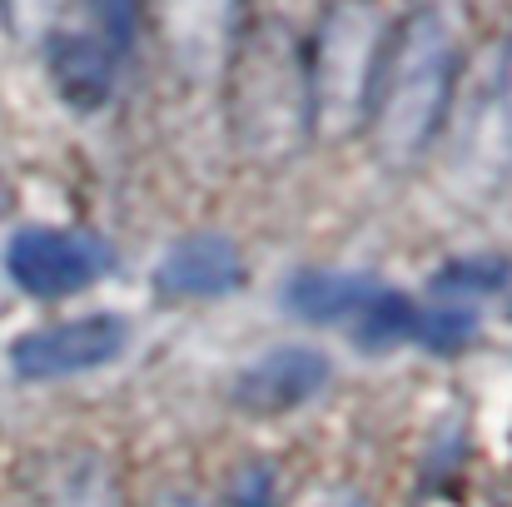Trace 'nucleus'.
Instances as JSON below:
<instances>
[{
	"label": "nucleus",
	"instance_id": "obj_1",
	"mask_svg": "<svg viewBox=\"0 0 512 507\" xmlns=\"http://www.w3.org/2000/svg\"><path fill=\"white\" fill-rule=\"evenodd\" d=\"M458 75V40L438 10H418L398 25L388 50L378 45L373 80L363 110L373 115V135L393 160H408L438 130Z\"/></svg>",
	"mask_w": 512,
	"mask_h": 507
},
{
	"label": "nucleus",
	"instance_id": "obj_2",
	"mask_svg": "<svg viewBox=\"0 0 512 507\" xmlns=\"http://www.w3.org/2000/svg\"><path fill=\"white\" fill-rule=\"evenodd\" d=\"M115 254L105 239L85 229H20L5 249L10 279L35 299H65L90 289L100 274H110Z\"/></svg>",
	"mask_w": 512,
	"mask_h": 507
},
{
	"label": "nucleus",
	"instance_id": "obj_3",
	"mask_svg": "<svg viewBox=\"0 0 512 507\" xmlns=\"http://www.w3.org/2000/svg\"><path fill=\"white\" fill-rule=\"evenodd\" d=\"M125 338H130V329L115 314H90V319L20 334L10 343V363L20 378H65V373H85V368L110 363L125 348Z\"/></svg>",
	"mask_w": 512,
	"mask_h": 507
},
{
	"label": "nucleus",
	"instance_id": "obj_4",
	"mask_svg": "<svg viewBox=\"0 0 512 507\" xmlns=\"http://www.w3.org/2000/svg\"><path fill=\"white\" fill-rule=\"evenodd\" d=\"M378 25L363 5H348L339 10L329 25H324V50H319V95H324V110H363L368 100V80H373V60H378V45H373Z\"/></svg>",
	"mask_w": 512,
	"mask_h": 507
},
{
	"label": "nucleus",
	"instance_id": "obj_5",
	"mask_svg": "<svg viewBox=\"0 0 512 507\" xmlns=\"http://www.w3.org/2000/svg\"><path fill=\"white\" fill-rule=\"evenodd\" d=\"M324 383H329V358L319 348H274L239 378L234 398L254 413H284L314 398Z\"/></svg>",
	"mask_w": 512,
	"mask_h": 507
},
{
	"label": "nucleus",
	"instance_id": "obj_6",
	"mask_svg": "<svg viewBox=\"0 0 512 507\" xmlns=\"http://www.w3.org/2000/svg\"><path fill=\"white\" fill-rule=\"evenodd\" d=\"M244 264L224 234H189L160 259V289L174 299H214L239 284Z\"/></svg>",
	"mask_w": 512,
	"mask_h": 507
},
{
	"label": "nucleus",
	"instance_id": "obj_7",
	"mask_svg": "<svg viewBox=\"0 0 512 507\" xmlns=\"http://www.w3.org/2000/svg\"><path fill=\"white\" fill-rule=\"evenodd\" d=\"M50 75H55V90L75 110H100L115 90V50L105 40L60 35L50 45Z\"/></svg>",
	"mask_w": 512,
	"mask_h": 507
},
{
	"label": "nucleus",
	"instance_id": "obj_8",
	"mask_svg": "<svg viewBox=\"0 0 512 507\" xmlns=\"http://www.w3.org/2000/svg\"><path fill=\"white\" fill-rule=\"evenodd\" d=\"M383 289L368 279V274H329V269H309V274H294L289 289H284V304L304 319H319V324H334V319H358Z\"/></svg>",
	"mask_w": 512,
	"mask_h": 507
},
{
	"label": "nucleus",
	"instance_id": "obj_9",
	"mask_svg": "<svg viewBox=\"0 0 512 507\" xmlns=\"http://www.w3.org/2000/svg\"><path fill=\"white\" fill-rule=\"evenodd\" d=\"M418 314H423V309H418L413 299L383 289V294L353 319V338H358L363 348H393V343H408L413 329H418Z\"/></svg>",
	"mask_w": 512,
	"mask_h": 507
},
{
	"label": "nucleus",
	"instance_id": "obj_10",
	"mask_svg": "<svg viewBox=\"0 0 512 507\" xmlns=\"http://www.w3.org/2000/svg\"><path fill=\"white\" fill-rule=\"evenodd\" d=\"M473 334H478V314H468V309H423L418 329H413V343H423L433 353H453Z\"/></svg>",
	"mask_w": 512,
	"mask_h": 507
},
{
	"label": "nucleus",
	"instance_id": "obj_11",
	"mask_svg": "<svg viewBox=\"0 0 512 507\" xmlns=\"http://www.w3.org/2000/svg\"><path fill=\"white\" fill-rule=\"evenodd\" d=\"M100 30H105V45L110 50H125L135 40V25H140V0H90Z\"/></svg>",
	"mask_w": 512,
	"mask_h": 507
},
{
	"label": "nucleus",
	"instance_id": "obj_12",
	"mask_svg": "<svg viewBox=\"0 0 512 507\" xmlns=\"http://www.w3.org/2000/svg\"><path fill=\"white\" fill-rule=\"evenodd\" d=\"M503 284H508V264H498V259H488V264H453L438 279V289H503Z\"/></svg>",
	"mask_w": 512,
	"mask_h": 507
},
{
	"label": "nucleus",
	"instance_id": "obj_13",
	"mask_svg": "<svg viewBox=\"0 0 512 507\" xmlns=\"http://www.w3.org/2000/svg\"><path fill=\"white\" fill-rule=\"evenodd\" d=\"M55 5H60V0H10V15H15L20 30H40V25L55 15Z\"/></svg>",
	"mask_w": 512,
	"mask_h": 507
},
{
	"label": "nucleus",
	"instance_id": "obj_14",
	"mask_svg": "<svg viewBox=\"0 0 512 507\" xmlns=\"http://www.w3.org/2000/svg\"><path fill=\"white\" fill-rule=\"evenodd\" d=\"M503 125H508V135H512V50H508V60H503Z\"/></svg>",
	"mask_w": 512,
	"mask_h": 507
}]
</instances>
